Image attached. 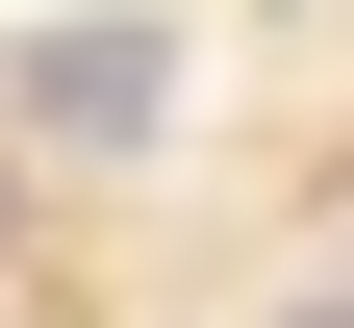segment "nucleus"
Here are the masks:
<instances>
[{"label": "nucleus", "mask_w": 354, "mask_h": 328, "mask_svg": "<svg viewBox=\"0 0 354 328\" xmlns=\"http://www.w3.org/2000/svg\"><path fill=\"white\" fill-rule=\"evenodd\" d=\"M0 102H26V152H152V126H177V51H152V26H26Z\"/></svg>", "instance_id": "f257e3e1"}, {"label": "nucleus", "mask_w": 354, "mask_h": 328, "mask_svg": "<svg viewBox=\"0 0 354 328\" xmlns=\"http://www.w3.org/2000/svg\"><path fill=\"white\" fill-rule=\"evenodd\" d=\"M0 227H26V177H0Z\"/></svg>", "instance_id": "f03ea898"}, {"label": "nucleus", "mask_w": 354, "mask_h": 328, "mask_svg": "<svg viewBox=\"0 0 354 328\" xmlns=\"http://www.w3.org/2000/svg\"><path fill=\"white\" fill-rule=\"evenodd\" d=\"M304 328H354V303H304Z\"/></svg>", "instance_id": "7ed1b4c3"}]
</instances>
